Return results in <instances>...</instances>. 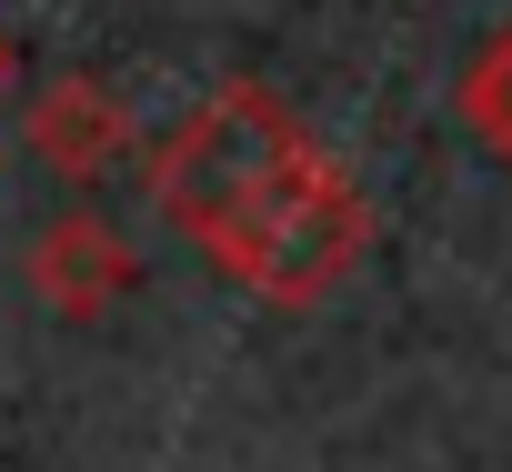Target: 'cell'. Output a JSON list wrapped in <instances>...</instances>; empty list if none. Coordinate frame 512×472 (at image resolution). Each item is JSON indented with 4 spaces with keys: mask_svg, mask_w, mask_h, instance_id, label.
Returning a JSON list of instances; mask_svg holds the SVG:
<instances>
[{
    "mask_svg": "<svg viewBox=\"0 0 512 472\" xmlns=\"http://www.w3.org/2000/svg\"><path fill=\"white\" fill-rule=\"evenodd\" d=\"M302 151H312L302 121H292L262 81H221L211 101H191V111L151 141V201L211 252L221 231H231L251 201H262V191L302 161Z\"/></svg>",
    "mask_w": 512,
    "mask_h": 472,
    "instance_id": "6da1fadb",
    "label": "cell"
},
{
    "mask_svg": "<svg viewBox=\"0 0 512 472\" xmlns=\"http://www.w3.org/2000/svg\"><path fill=\"white\" fill-rule=\"evenodd\" d=\"M362 252H372V211H362V191H352L322 151H302V161H292L262 201H251L201 262H221L231 282H251L262 302H322L332 282H352Z\"/></svg>",
    "mask_w": 512,
    "mask_h": 472,
    "instance_id": "7a4b0ae2",
    "label": "cell"
},
{
    "mask_svg": "<svg viewBox=\"0 0 512 472\" xmlns=\"http://www.w3.org/2000/svg\"><path fill=\"white\" fill-rule=\"evenodd\" d=\"M21 282H31L61 322H101V312H121V302L141 292V252H131L121 221H101V211L81 201V211H51V221L31 231Z\"/></svg>",
    "mask_w": 512,
    "mask_h": 472,
    "instance_id": "3957f363",
    "label": "cell"
},
{
    "mask_svg": "<svg viewBox=\"0 0 512 472\" xmlns=\"http://www.w3.org/2000/svg\"><path fill=\"white\" fill-rule=\"evenodd\" d=\"M21 141H31V161H41L51 181L91 191V181H111V171L141 151V121H131V101H121L101 71H61V81H41V91H31Z\"/></svg>",
    "mask_w": 512,
    "mask_h": 472,
    "instance_id": "277c9868",
    "label": "cell"
},
{
    "mask_svg": "<svg viewBox=\"0 0 512 472\" xmlns=\"http://www.w3.org/2000/svg\"><path fill=\"white\" fill-rule=\"evenodd\" d=\"M452 101H462V131H472V141L512 171V21H502V31L462 61V91H452Z\"/></svg>",
    "mask_w": 512,
    "mask_h": 472,
    "instance_id": "5b68a950",
    "label": "cell"
},
{
    "mask_svg": "<svg viewBox=\"0 0 512 472\" xmlns=\"http://www.w3.org/2000/svg\"><path fill=\"white\" fill-rule=\"evenodd\" d=\"M0 101H11V31H0Z\"/></svg>",
    "mask_w": 512,
    "mask_h": 472,
    "instance_id": "8992f818",
    "label": "cell"
}]
</instances>
